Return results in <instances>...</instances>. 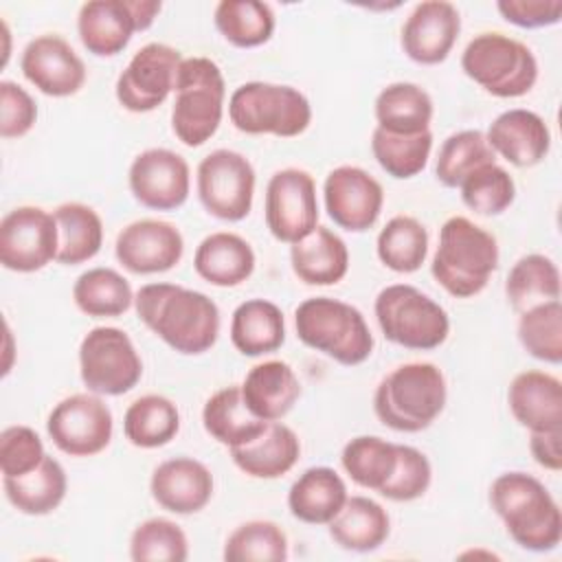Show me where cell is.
Returning a JSON list of instances; mask_svg holds the SVG:
<instances>
[{"label": "cell", "mask_w": 562, "mask_h": 562, "mask_svg": "<svg viewBox=\"0 0 562 562\" xmlns=\"http://www.w3.org/2000/svg\"><path fill=\"white\" fill-rule=\"evenodd\" d=\"M140 323L182 356L209 351L220 336V310L211 296L178 283H145L134 294Z\"/></svg>", "instance_id": "1"}, {"label": "cell", "mask_w": 562, "mask_h": 562, "mask_svg": "<svg viewBox=\"0 0 562 562\" xmlns=\"http://www.w3.org/2000/svg\"><path fill=\"white\" fill-rule=\"evenodd\" d=\"M490 505L520 549L547 553L560 544V505L533 474L518 470L498 474L490 485Z\"/></svg>", "instance_id": "2"}, {"label": "cell", "mask_w": 562, "mask_h": 562, "mask_svg": "<svg viewBox=\"0 0 562 562\" xmlns=\"http://www.w3.org/2000/svg\"><path fill=\"white\" fill-rule=\"evenodd\" d=\"M496 268L498 241L492 233L463 215H452L441 224L430 272L450 296L481 294Z\"/></svg>", "instance_id": "3"}, {"label": "cell", "mask_w": 562, "mask_h": 562, "mask_svg": "<svg viewBox=\"0 0 562 562\" xmlns=\"http://www.w3.org/2000/svg\"><path fill=\"white\" fill-rule=\"evenodd\" d=\"M448 386L443 371L432 362H406L389 371L375 393V417L397 432H422L443 411Z\"/></svg>", "instance_id": "4"}, {"label": "cell", "mask_w": 562, "mask_h": 562, "mask_svg": "<svg viewBox=\"0 0 562 562\" xmlns=\"http://www.w3.org/2000/svg\"><path fill=\"white\" fill-rule=\"evenodd\" d=\"M296 338L345 367L373 353V334L358 307L331 296H312L294 310Z\"/></svg>", "instance_id": "5"}, {"label": "cell", "mask_w": 562, "mask_h": 562, "mask_svg": "<svg viewBox=\"0 0 562 562\" xmlns=\"http://www.w3.org/2000/svg\"><path fill=\"white\" fill-rule=\"evenodd\" d=\"M176 99L171 105V132L187 147L211 140L224 116L226 81L209 57H184L178 66Z\"/></svg>", "instance_id": "6"}, {"label": "cell", "mask_w": 562, "mask_h": 562, "mask_svg": "<svg viewBox=\"0 0 562 562\" xmlns=\"http://www.w3.org/2000/svg\"><path fill=\"white\" fill-rule=\"evenodd\" d=\"M228 119L239 132L250 136L294 138L310 127L312 105L294 86L246 81L228 99Z\"/></svg>", "instance_id": "7"}, {"label": "cell", "mask_w": 562, "mask_h": 562, "mask_svg": "<svg viewBox=\"0 0 562 562\" xmlns=\"http://www.w3.org/2000/svg\"><path fill=\"white\" fill-rule=\"evenodd\" d=\"M373 314L384 338L404 349L430 351L441 347L450 334L448 312L411 283L382 288L375 296Z\"/></svg>", "instance_id": "8"}, {"label": "cell", "mask_w": 562, "mask_h": 562, "mask_svg": "<svg viewBox=\"0 0 562 562\" xmlns=\"http://www.w3.org/2000/svg\"><path fill=\"white\" fill-rule=\"evenodd\" d=\"M461 70L498 99L527 94L538 81V61L527 44L505 33H479L461 53Z\"/></svg>", "instance_id": "9"}, {"label": "cell", "mask_w": 562, "mask_h": 562, "mask_svg": "<svg viewBox=\"0 0 562 562\" xmlns=\"http://www.w3.org/2000/svg\"><path fill=\"white\" fill-rule=\"evenodd\" d=\"M79 375L90 393L116 397L140 382L143 360L123 329L101 325L81 338Z\"/></svg>", "instance_id": "10"}, {"label": "cell", "mask_w": 562, "mask_h": 562, "mask_svg": "<svg viewBox=\"0 0 562 562\" xmlns=\"http://www.w3.org/2000/svg\"><path fill=\"white\" fill-rule=\"evenodd\" d=\"M255 169L250 160L235 149H213L195 171L198 200L204 211L222 222H241L255 198Z\"/></svg>", "instance_id": "11"}, {"label": "cell", "mask_w": 562, "mask_h": 562, "mask_svg": "<svg viewBox=\"0 0 562 562\" xmlns=\"http://www.w3.org/2000/svg\"><path fill=\"white\" fill-rule=\"evenodd\" d=\"M160 9L158 0H90L79 7L77 33L94 57H114L134 33L154 24Z\"/></svg>", "instance_id": "12"}, {"label": "cell", "mask_w": 562, "mask_h": 562, "mask_svg": "<svg viewBox=\"0 0 562 562\" xmlns=\"http://www.w3.org/2000/svg\"><path fill=\"white\" fill-rule=\"evenodd\" d=\"M46 432L64 454L94 457L112 441V411L97 393H72L53 406Z\"/></svg>", "instance_id": "13"}, {"label": "cell", "mask_w": 562, "mask_h": 562, "mask_svg": "<svg viewBox=\"0 0 562 562\" xmlns=\"http://www.w3.org/2000/svg\"><path fill=\"white\" fill-rule=\"evenodd\" d=\"M318 198L312 173L285 167L270 176L263 217L270 235L283 244H296L318 226Z\"/></svg>", "instance_id": "14"}, {"label": "cell", "mask_w": 562, "mask_h": 562, "mask_svg": "<svg viewBox=\"0 0 562 562\" xmlns=\"http://www.w3.org/2000/svg\"><path fill=\"white\" fill-rule=\"evenodd\" d=\"M59 231L42 206H15L0 222V263L13 272H37L57 261Z\"/></svg>", "instance_id": "15"}, {"label": "cell", "mask_w": 562, "mask_h": 562, "mask_svg": "<svg viewBox=\"0 0 562 562\" xmlns=\"http://www.w3.org/2000/svg\"><path fill=\"white\" fill-rule=\"evenodd\" d=\"M182 59L178 48L162 42L140 46L116 77L114 94L121 108L134 114H145L162 105L173 92Z\"/></svg>", "instance_id": "16"}, {"label": "cell", "mask_w": 562, "mask_h": 562, "mask_svg": "<svg viewBox=\"0 0 562 562\" xmlns=\"http://www.w3.org/2000/svg\"><path fill=\"white\" fill-rule=\"evenodd\" d=\"M127 184L140 206L151 211H176L189 198L191 169L173 149L149 147L132 160Z\"/></svg>", "instance_id": "17"}, {"label": "cell", "mask_w": 562, "mask_h": 562, "mask_svg": "<svg viewBox=\"0 0 562 562\" xmlns=\"http://www.w3.org/2000/svg\"><path fill=\"white\" fill-rule=\"evenodd\" d=\"M323 202L336 226L349 233H364L380 220L384 189L362 167L340 165L323 182Z\"/></svg>", "instance_id": "18"}, {"label": "cell", "mask_w": 562, "mask_h": 562, "mask_svg": "<svg viewBox=\"0 0 562 562\" xmlns=\"http://www.w3.org/2000/svg\"><path fill=\"white\" fill-rule=\"evenodd\" d=\"M114 255L132 274H160L180 263L184 239L176 224L143 217L127 224L116 235Z\"/></svg>", "instance_id": "19"}, {"label": "cell", "mask_w": 562, "mask_h": 562, "mask_svg": "<svg viewBox=\"0 0 562 562\" xmlns=\"http://www.w3.org/2000/svg\"><path fill=\"white\" fill-rule=\"evenodd\" d=\"M24 79L46 97H72L86 83V64L75 48L55 33L33 37L20 57Z\"/></svg>", "instance_id": "20"}, {"label": "cell", "mask_w": 562, "mask_h": 562, "mask_svg": "<svg viewBox=\"0 0 562 562\" xmlns=\"http://www.w3.org/2000/svg\"><path fill=\"white\" fill-rule=\"evenodd\" d=\"M461 33V15L452 2L426 0L415 4L402 24V50L422 66L448 59Z\"/></svg>", "instance_id": "21"}, {"label": "cell", "mask_w": 562, "mask_h": 562, "mask_svg": "<svg viewBox=\"0 0 562 562\" xmlns=\"http://www.w3.org/2000/svg\"><path fill=\"white\" fill-rule=\"evenodd\" d=\"M213 474L193 457H173L158 463L149 479L151 498L167 512L189 516L202 512L213 498Z\"/></svg>", "instance_id": "22"}, {"label": "cell", "mask_w": 562, "mask_h": 562, "mask_svg": "<svg viewBox=\"0 0 562 562\" xmlns=\"http://www.w3.org/2000/svg\"><path fill=\"white\" fill-rule=\"evenodd\" d=\"M487 145L514 167H536L551 149V132L540 114L525 108L501 112L485 132Z\"/></svg>", "instance_id": "23"}, {"label": "cell", "mask_w": 562, "mask_h": 562, "mask_svg": "<svg viewBox=\"0 0 562 562\" xmlns=\"http://www.w3.org/2000/svg\"><path fill=\"white\" fill-rule=\"evenodd\" d=\"M514 419L529 432L562 430V382L538 369L520 371L507 389Z\"/></svg>", "instance_id": "24"}, {"label": "cell", "mask_w": 562, "mask_h": 562, "mask_svg": "<svg viewBox=\"0 0 562 562\" xmlns=\"http://www.w3.org/2000/svg\"><path fill=\"white\" fill-rule=\"evenodd\" d=\"M239 386L250 413L263 422L283 419L301 397V382L283 360L255 364Z\"/></svg>", "instance_id": "25"}, {"label": "cell", "mask_w": 562, "mask_h": 562, "mask_svg": "<svg viewBox=\"0 0 562 562\" xmlns=\"http://www.w3.org/2000/svg\"><path fill=\"white\" fill-rule=\"evenodd\" d=\"M255 250L237 233L217 231L206 235L193 255V268L200 279L217 288L241 285L255 272Z\"/></svg>", "instance_id": "26"}, {"label": "cell", "mask_w": 562, "mask_h": 562, "mask_svg": "<svg viewBox=\"0 0 562 562\" xmlns=\"http://www.w3.org/2000/svg\"><path fill=\"white\" fill-rule=\"evenodd\" d=\"M290 266L307 285H336L349 270V248L331 228L316 226L290 246Z\"/></svg>", "instance_id": "27"}, {"label": "cell", "mask_w": 562, "mask_h": 562, "mask_svg": "<svg viewBox=\"0 0 562 562\" xmlns=\"http://www.w3.org/2000/svg\"><path fill=\"white\" fill-rule=\"evenodd\" d=\"M347 498L342 476L334 468L314 465L290 485L288 509L305 525H329Z\"/></svg>", "instance_id": "28"}, {"label": "cell", "mask_w": 562, "mask_h": 562, "mask_svg": "<svg viewBox=\"0 0 562 562\" xmlns=\"http://www.w3.org/2000/svg\"><path fill=\"white\" fill-rule=\"evenodd\" d=\"M299 457L301 441L296 432L281 422H270L250 443L231 448L233 463L252 479H279L296 465Z\"/></svg>", "instance_id": "29"}, {"label": "cell", "mask_w": 562, "mask_h": 562, "mask_svg": "<svg viewBox=\"0 0 562 562\" xmlns=\"http://www.w3.org/2000/svg\"><path fill=\"white\" fill-rule=\"evenodd\" d=\"M329 538L345 551L369 553L380 549L391 533L386 509L369 496H349L327 525Z\"/></svg>", "instance_id": "30"}, {"label": "cell", "mask_w": 562, "mask_h": 562, "mask_svg": "<svg viewBox=\"0 0 562 562\" xmlns=\"http://www.w3.org/2000/svg\"><path fill=\"white\" fill-rule=\"evenodd\" d=\"M231 342L246 358L277 351L285 342V318L277 303L248 299L231 316Z\"/></svg>", "instance_id": "31"}, {"label": "cell", "mask_w": 562, "mask_h": 562, "mask_svg": "<svg viewBox=\"0 0 562 562\" xmlns=\"http://www.w3.org/2000/svg\"><path fill=\"white\" fill-rule=\"evenodd\" d=\"M270 422L259 419L250 413L244 402L241 386L231 384L215 391L202 408V426L217 443L231 448H239L257 439Z\"/></svg>", "instance_id": "32"}, {"label": "cell", "mask_w": 562, "mask_h": 562, "mask_svg": "<svg viewBox=\"0 0 562 562\" xmlns=\"http://www.w3.org/2000/svg\"><path fill=\"white\" fill-rule=\"evenodd\" d=\"M2 490L7 501L20 514L46 516L64 503L68 476L61 463L46 454L35 470L22 476H2Z\"/></svg>", "instance_id": "33"}, {"label": "cell", "mask_w": 562, "mask_h": 562, "mask_svg": "<svg viewBox=\"0 0 562 562\" xmlns=\"http://www.w3.org/2000/svg\"><path fill=\"white\" fill-rule=\"evenodd\" d=\"M375 121L380 130L402 136H413L430 130L435 105L430 94L411 81H395L375 97Z\"/></svg>", "instance_id": "34"}, {"label": "cell", "mask_w": 562, "mask_h": 562, "mask_svg": "<svg viewBox=\"0 0 562 562\" xmlns=\"http://www.w3.org/2000/svg\"><path fill=\"white\" fill-rule=\"evenodd\" d=\"M53 215L59 231L57 263L79 266L99 255L103 246V222L92 206L83 202H64Z\"/></svg>", "instance_id": "35"}, {"label": "cell", "mask_w": 562, "mask_h": 562, "mask_svg": "<svg viewBox=\"0 0 562 562\" xmlns=\"http://www.w3.org/2000/svg\"><path fill=\"white\" fill-rule=\"evenodd\" d=\"M180 430L178 406L158 393H147L134 400L123 415L125 439L143 450L167 446Z\"/></svg>", "instance_id": "36"}, {"label": "cell", "mask_w": 562, "mask_h": 562, "mask_svg": "<svg viewBox=\"0 0 562 562\" xmlns=\"http://www.w3.org/2000/svg\"><path fill=\"white\" fill-rule=\"evenodd\" d=\"M72 301L86 316L116 318L134 305V292L121 272L97 266L77 277L72 285Z\"/></svg>", "instance_id": "37"}, {"label": "cell", "mask_w": 562, "mask_h": 562, "mask_svg": "<svg viewBox=\"0 0 562 562\" xmlns=\"http://www.w3.org/2000/svg\"><path fill=\"white\" fill-rule=\"evenodd\" d=\"M220 35L237 48H255L266 44L277 26L274 11L259 0H222L213 11Z\"/></svg>", "instance_id": "38"}, {"label": "cell", "mask_w": 562, "mask_h": 562, "mask_svg": "<svg viewBox=\"0 0 562 562\" xmlns=\"http://www.w3.org/2000/svg\"><path fill=\"white\" fill-rule=\"evenodd\" d=\"M505 296L518 314L538 303L560 299V270L555 261L540 252L516 259L505 279Z\"/></svg>", "instance_id": "39"}, {"label": "cell", "mask_w": 562, "mask_h": 562, "mask_svg": "<svg viewBox=\"0 0 562 562\" xmlns=\"http://www.w3.org/2000/svg\"><path fill=\"white\" fill-rule=\"evenodd\" d=\"M375 252L389 270L411 274L428 257V231L413 215H395L378 233Z\"/></svg>", "instance_id": "40"}, {"label": "cell", "mask_w": 562, "mask_h": 562, "mask_svg": "<svg viewBox=\"0 0 562 562\" xmlns=\"http://www.w3.org/2000/svg\"><path fill=\"white\" fill-rule=\"evenodd\" d=\"M340 463L356 485L380 492L395 470L397 443L375 435L353 437L345 443Z\"/></svg>", "instance_id": "41"}, {"label": "cell", "mask_w": 562, "mask_h": 562, "mask_svg": "<svg viewBox=\"0 0 562 562\" xmlns=\"http://www.w3.org/2000/svg\"><path fill=\"white\" fill-rule=\"evenodd\" d=\"M496 162V154L487 145L485 132L459 130L450 134L437 154L435 176L448 189H459L461 182L483 165Z\"/></svg>", "instance_id": "42"}, {"label": "cell", "mask_w": 562, "mask_h": 562, "mask_svg": "<svg viewBox=\"0 0 562 562\" xmlns=\"http://www.w3.org/2000/svg\"><path fill=\"white\" fill-rule=\"evenodd\" d=\"M432 151V132L413 136L391 134L380 127L371 134V154L378 165L395 180H408L422 173Z\"/></svg>", "instance_id": "43"}, {"label": "cell", "mask_w": 562, "mask_h": 562, "mask_svg": "<svg viewBox=\"0 0 562 562\" xmlns=\"http://www.w3.org/2000/svg\"><path fill=\"white\" fill-rule=\"evenodd\" d=\"M518 340L522 349L547 364L562 362V303L560 299L538 303L518 318Z\"/></svg>", "instance_id": "44"}, {"label": "cell", "mask_w": 562, "mask_h": 562, "mask_svg": "<svg viewBox=\"0 0 562 562\" xmlns=\"http://www.w3.org/2000/svg\"><path fill=\"white\" fill-rule=\"evenodd\" d=\"M222 555L228 562H283L288 536L272 520H248L228 533Z\"/></svg>", "instance_id": "45"}, {"label": "cell", "mask_w": 562, "mask_h": 562, "mask_svg": "<svg viewBox=\"0 0 562 562\" xmlns=\"http://www.w3.org/2000/svg\"><path fill=\"white\" fill-rule=\"evenodd\" d=\"M130 558L134 562H184L189 558V538L178 522L154 516L132 531Z\"/></svg>", "instance_id": "46"}, {"label": "cell", "mask_w": 562, "mask_h": 562, "mask_svg": "<svg viewBox=\"0 0 562 562\" xmlns=\"http://www.w3.org/2000/svg\"><path fill=\"white\" fill-rule=\"evenodd\" d=\"M463 204L476 215H501L516 198V182L507 169L496 162L483 165L472 171L459 187Z\"/></svg>", "instance_id": "47"}, {"label": "cell", "mask_w": 562, "mask_h": 562, "mask_svg": "<svg viewBox=\"0 0 562 562\" xmlns=\"http://www.w3.org/2000/svg\"><path fill=\"white\" fill-rule=\"evenodd\" d=\"M430 481H432V465L428 457L413 446L397 443L395 470L378 494L395 503H408L424 496L430 487Z\"/></svg>", "instance_id": "48"}, {"label": "cell", "mask_w": 562, "mask_h": 562, "mask_svg": "<svg viewBox=\"0 0 562 562\" xmlns=\"http://www.w3.org/2000/svg\"><path fill=\"white\" fill-rule=\"evenodd\" d=\"M44 443L40 435L24 424L7 426L0 432V470L2 476H22L44 461Z\"/></svg>", "instance_id": "49"}, {"label": "cell", "mask_w": 562, "mask_h": 562, "mask_svg": "<svg viewBox=\"0 0 562 562\" xmlns=\"http://www.w3.org/2000/svg\"><path fill=\"white\" fill-rule=\"evenodd\" d=\"M37 121L35 99L15 81H0V136L22 138Z\"/></svg>", "instance_id": "50"}, {"label": "cell", "mask_w": 562, "mask_h": 562, "mask_svg": "<svg viewBox=\"0 0 562 562\" xmlns=\"http://www.w3.org/2000/svg\"><path fill=\"white\" fill-rule=\"evenodd\" d=\"M496 9L509 24L520 29H544L562 20L560 0H501Z\"/></svg>", "instance_id": "51"}, {"label": "cell", "mask_w": 562, "mask_h": 562, "mask_svg": "<svg viewBox=\"0 0 562 562\" xmlns=\"http://www.w3.org/2000/svg\"><path fill=\"white\" fill-rule=\"evenodd\" d=\"M529 452L540 468L560 472L562 470V430L529 432Z\"/></svg>", "instance_id": "52"}]
</instances>
